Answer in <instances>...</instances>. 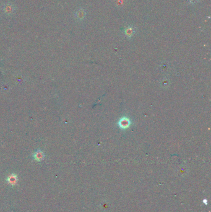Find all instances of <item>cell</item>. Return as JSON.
<instances>
[{"label": "cell", "instance_id": "1", "mask_svg": "<svg viewBox=\"0 0 211 212\" xmlns=\"http://www.w3.org/2000/svg\"><path fill=\"white\" fill-rule=\"evenodd\" d=\"M33 158L37 161H41L44 159L45 157V154L44 152L41 150H36L32 155Z\"/></svg>", "mask_w": 211, "mask_h": 212}, {"label": "cell", "instance_id": "2", "mask_svg": "<svg viewBox=\"0 0 211 212\" xmlns=\"http://www.w3.org/2000/svg\"><path fill=\"white\" fill-rule=\"evenodd\" d=\"M6 181L11 185H16L17 184V181H18V178H17V175L14 174H11L10 176H9L8 177H7Z\"/></svg>", "mask_w": 211, "mask_h": 212}, {"label": "cell", "instance_id": "3", "mask_svg": "<svg viewBox=\"0 0 211 212\" xmlns=\"http://www.w3.org/2000/svg\"><path fill=\"white\" fill-rule=\"evenodd\" d=\"M130 122L126 118H123L121 121H120V125L123 128H127L128 126L130 125Z\"/></svg>", "mask_w": 211, "mask_h": 212}, {"label": "cell", "instance_id": "4", "mask_svg": "<svg viewBox=\"0 0 211 212\" xmlns=\"http://www.w3.org/2000/svg\"><path fill=\"white\" fill-rule=\"evenodd\" d=\"M76 17L79 19H83L85 16V13H84V10L78 11L76 14Z\"/></svg>", "mask_w": 211, "mask_h": 212}, {"label": "cell", "instance_id": "5", "mask_svg": "<svg viewBox=\"0 0 211 212\" xmlns=\"http://www.w3.org/2000/svg\"><path fill=\"white\" fill-rule=\"evenodd\" d=\"M126 33L128 35H132L133 34V29L132 28H128L126 29Z\"/></svg>", "mask_w": 211, "mask_h": 212}, {"label": "cell", "instance_id": "6", "mask_svg": "<svg viewBox=\"0 0 211 212\" xmlns=\"http://www.w3.org/2000/svg\"><path fill=\"white\" fill-rule=\"evenodd\" d=\"M4 10H5V11H6V13H11L12 12V11L14 10L13 8H12V7H11L10 8V6H7V7H5V8L4 9Z\"/></svg>", "mask_w": 211, "mask_h": 212}, {"label": "cell", "instance_id": "7", "mask_svg": "<svg viewBox=\"0 0 211 212\" xmlns=\"http://www.w3.org/2000/svg\"><path fill=\"white\" fill-rule=\"evenodd\" d=\"M198 1V0H190V3H196Z\"/></svg>", "mask_w": 211, "mask_h": 212}]
</instances>
